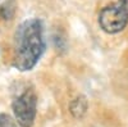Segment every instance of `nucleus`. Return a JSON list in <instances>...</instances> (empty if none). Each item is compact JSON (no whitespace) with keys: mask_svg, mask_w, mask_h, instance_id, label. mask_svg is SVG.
Segmentation results:
<instances>
[{"mask_svg":"<svg viewBox=\"0 0 128 127\" xmlns=\"http://www.w3.org/2000/svg\"><path fill=\"white\" fill-rule=\"evenodd\" d=\"M86 110H87V101L83 96L74 99L70 103V112L76 118H81L82 115L86 113Z\"/></svg>","mask_w":128,"mask_h":127,"instance_id":"nucleus-5","label":"nucleus"},{"mask_svg":"<svg viewBox=\"0 0 128 127\" xmlns=\"http://www.w3.org/2000/svg\"><path fill=\"white\" fill-rule=\"evenodd\" d=\"M12 109L20 127H32L37 112V96L32 89H26L13 99Z\"/></svg>","mask_w":128,"mask_h":127,"instance_id":"nucleus-3","label":"nucleus"},{"mask_svg":"<svg viewBox=\"0 0 128 127\" xmlns=\"http://www.w3.org/2000/svg\"><path fill=\"white\" fill-rule=\"evenodd\" d=\"M17 10V0H0V18L4 21L13 19Z\"/></svg>","mask_w":128,"mask_h":127,"instance_id":"nucleus-4","label":"nucleus"},{"mask_svg":"<svg viewBox=\"0 0 128 127\" xmlns=\"http://www.w3.org/2000/svg\"><path fill=\"white\" fill-rule=\"evenodd\" d=\"M45 51L44 26L38 18H31L22 22L14 32L13 66L27 72L34 68Z\"/></svg>","mask_w":128,"mask_h":127,"instance_id":"nucleus-1","label":"nucleus"},{"mask_svg":"<svg viewBox=\"0 0 128 127\" xmlns=\"http://www.w3.org/2000/svg\"><path fill=\"white\" fill-rule=\"evenodd\" d=\"M0 127H18L17 122L8 114L0 113Z\"/></svg>","mask_w":128,"mask_h":127,"instance_id":"nucleus-6","label":"nucleus"},{"mask_svg":"<svg viewBox=\"0 0 128 127\" xmlns=\"http://www.w3.org/2000/svg\"><path fill=\"white\" fill-rule=\"evenodd\" d=\"M128 25V0H116L99 13V26L109 35L119 34Z\"/></svg>","mask_w":128,"mask_h":127,"instance_id":"nucleus-2","label":"nucleus"}]
</instances>
